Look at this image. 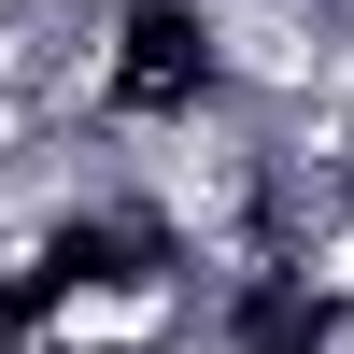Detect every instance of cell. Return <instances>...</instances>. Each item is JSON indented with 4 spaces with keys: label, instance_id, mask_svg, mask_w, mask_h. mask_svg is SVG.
I'll use <instances>...</instances> for the list:
<instances>
[{
    "label": "cell",
    "instance_id": "obj_1",
    "mask_svg": "<svg viewBox=\"0 0 354 354\" xmlns=\"http://www.w3.org/2000/svg\"><path fill=\"white\" fill-rule=\"evenodd\" d=\"M0 15H15V0H0Z\"/></svg>",
    "mask_w": 354,
    "mask_h": 354
}]
</instances>
